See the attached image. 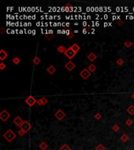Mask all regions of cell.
<instances>
[{
    "label": "cell",
    "mask_w": 134,
    "mask_h": 150,
    "mask_svg": "<svg viewBox=\"0 0 134 150\" xmlns=\"http://www.w3.org/2000/svg\"><path fill=\"white\" fill-rule=\"evenodd\" d=\"M3 137L6 139L8 141H12L14 138H16V134L14 133L11 129H8L4 133Z\"/></svg>",
    "instance_id": "6da1fadb"
},
{
    "label": "cell",
    "mask_w": 134,
    "mask_h": 150,
    "mask_svg": "<svg viewBox=\"0 0 134 150\" xmlns=\"http://www.w3.org/2000/svg\"><path fill=\"white\" fill-rule=\"evenodd\" d=\"M10 117V114L6 109L2 110V112L0 113V119H1V120L3 121V122H6Z\"/></svg>",
    "instance_id": "7a4b0ae2"
},
{
    "label": "cell",
    "mask_w": 134,
    "mask_h": 150,
    "mask_svg": "<svg viewBox=\"0 0 134 150\" xmlns=\"http://www.w3.org/2000/svg\"><path fill=\"white\" fill-rule=\"evenodd\" d=\"M79 75H80V77L82 79H84V80H87V79H89L90 78L91 72L87 68H84L80 73H79Z\"/></svg>",
    "instance_id": "3957f363"
},
{
    "label": "cell",
    "mask_w": 134,
    "mask_h": 150,
    "mask_svg": "<svg viewBox=\"0 0 134 150\" xmlns=\"http://www.w3.org/2000/svg\"><path fill=\"white\" fill-rule=\"evenodd\" d=\"M25 103H26L28 106L31 107V106H33L35 103H37V100L33 95H29V96H28L27 98L25 99Z\"/></svg>",
    "instance_id": "277c9868"
},
{
    "label": "cell",
    "mask_w": 134,
    "mask_h": 150,
    "mask_svg": "<svg viewBox=\"0 0 134 150\" xmlns=\"http://www.w3.org/2000/svg\"><path fill=\"white\" fill-rule=\"evenodd\" d=\"M31 127H32V125L29 123V121L24 120V123H23L22 125L21 126V129L22 131H24L25 133H27L31 129Z\"/></svg>",
    "instance_id": "5b68a950"
},
{
    "label": "cell",
    "mask_w": 134,
    "mask_h": 150,
    "mask_svg": "<svg viewBox=\"0 0 134 150\" xmlns=\"http://www.w3.org/2000/svg\"><path fill=\"white\" fill-rule=\"evenodd\" d=\"M76 54H77V53H76V52H75V51H74L71 47L68 48V49H67V51H66V52H65V53H64V55L66 56V57H67V59H69L70 60H72V59L76 56Z\"/></svg>",
    "instance_id": "8992f818"
},
{
    "label": "cell",
    "mask_w": 134,
    "mask_h": 150,
    "mask_svg": "<svg viewBox=\"0 0 134 150\" xmlns=\"http://www.w3.org/2000/svg\"><path fill=\"white\" fill-rule=\"evenodd\" d=\"M54 117H55L58 120H63L66 117V114L63 111L62 109H58L55 114H54Z\"/></svg>",
    "instance_id": "52a82bcc"
},
{
    "label": "cell",
    "mask_w": 134,
    "mask_h": 150,
    "mask_svg": "<svg viewBox=\"0 0 134 150\" xmlns=\"http://www.w3.org/2000/svg\"><path fill=\"white\" fill-rule=\"evenodd\" d=\"M75 67H76L75 64L74 63V62H72V60H69L66 64L64 65V67L67 69V71H69V72L72 71V70L75 68Z\"/></svg>",
    "instance_id": "ba28073f"
},
{
    "label": "cell",
    "mask_w": 134,
    "mask_h": 150,
    "mask_svg": "<svg viewBox=\"0 0 134 150\" xmlns=\"http://www.w3.org/2000/svg\"><path fill=\"white\" fill-rule=\"evenodd\" d=\"M23 123H24V120H23V119L21 117H19V116H17V117H16L13 119V124H15L17 127H21Z\"/></svg>",
    "instance_id": "9c48e42d"
},
{
    "label": "cell",
    "mask_w": 134,
    "mask_h": 150,
    "mask_svg": "<svg viewBox=\"0 0 134 150\" xmlns=\"http://www.w3.org/2000/svg\"><path fill=\"white\" fill-rule=\"evenodd\" d=\"M48 103V99L45 97H42L41 98H39V100H37V104L39 106H45Z\"/></svg>",
    "instance_id": "30bf717a"
},
{
    "label": "cell",
    "mask_w": 134,
    "mask_h": 150,
    "mask_svg": "<svg viewBox=\"0 0 134 150\" xmlns=\"http://www.w3.org/2000/svg\"><path fill=\"white\" fill-rule=\"evenodd\" d=\"M46 71L48 73H50V75H53L56 71V69L55 68V67H54L53 65H50V66H49L46 68Z\"/></svg>",
    "instance_id": "8fae6325"
},
{
    "label": "cell",
    "mask_w": 134,
    "mask_h": 150,
    "mask_svg": "<svg viewBox=\"0 0 134 150\" xmlns=\"http://www.w3.org/2000/svg\"><path fill=\"white\" fill-rule=\"evenodd\" d=\"M8 53L6 52L4 49H1L0 50V59H1L2 61H3L4 59H6L8 57Z\"/></svg>",
    "instance_id": "7c38bea8"
},
{
    "label": "cell",
    "mask_w": 134,
    "mask_h": 150,
    "mask_svg": "<svg viewBox=\"0 0 134 150\" xmlns=\"http://www.w3.org/2000/svg\"><path fill=\"white\" fill-rule=\"evenodd\" d=\"M87 59H89V61L93 62L94 60H96V59H97V56H96V55L94 52H90L89 54L87 56Z\"/></svg>",
    "instance_id": "4fadbf2b"
},
{
    "label": "cell",
    "mask_w": 134,
    "mask_h": 150,
    "mask_svg": "<svg viewBox=\"0 0 134 150\" xmlns=\"http://www.w3.org/2000/svg\"><path fill=\"white\" fill-rule=\"evenodd\" d=\"M126 111L129 115L133 116L134 115V106L133 105H130V106H129V107L126 109Z\"/></svg>",
    "instance_id": "5bb4252c"
},
{
    "label": "cell",
    "mask_w": 134,
    "mask_h": 150,
    "mask_svg": "<svg viewBox=\"0 0 134 150\" xmlns=\"http://www.w3.org/2000/svg\"><path fill=\"white\" fill-rule=\"evenodd\" d=\"M67 49H66V47H65L64 46H60L57 47V52L59 53H65V52L67 51Z\"/></svg>",
    "instance_id": "9a60e30c"
},
{
    "label": "cell",
    "mask_w": 134,
    "mask_h": 150,
    "mask_svg": "<svg viewBox=\"0 0 134 150\" xmlns=\"http://www.w3.org/2000/svg\"><path fill=\"white\" fill-rule=\"evenodd\" d=\"M32 63L35 65V66H38L39 64H40L41 63V59L38 57V56H35V57H34L32 59Z\"/></svg>",
    "instance_id": "2e32d148"
},
{
    "label": "cell",
    "mask_w": 134,
    "mask_h": 150,
    "mask_svg": "<svg viewBox=\"0 0 134 150\" xmlns=\"http://www.w3.org/2000/svg\"><path fill=\"white\" fill-rule=\"evenodd\" d=\"M71 48H72V49L75 51V52H76V53H78V52L79 50H80V46H78V44L77 43H74L72 46H71Z\"/></svg>",
    "instance_id": "e0dca14e"
},
{
    "label": "cell",
    "mask_w": 134,
    "mask_h": 150,
    "mask_svg": "<svg viewBox=\"0 0 134 150\" xmlns=\"http://www.w3.org/2000/svg\"><path fill=\"white\" fill-rule=\"evenodd\" d=\"M124 63H125V61L122 58H118V59H117L116 64L118 65V67H122L124 65Z\"/></svg>",
    "instance_id": "ac0fdd59"
},
{
    "label": "cell",
    "mask_w": 134,
    "mask_h": 150,
    "mask_svg": "<svg viewBox=\"0 0 134 150\" xmlns=\"http://www.w3.org/2000/svg\"><path fill=\"white\" fill-rule=\"evenodd\" d=\"M88 70H89L91 73H94V72L96 71V65H94L93 63H91L89 66V67H88Z\"/></svg>",
    "instance_id": "d6986e66"
},
{
    "label": "cell",
    "mask_w": 134,
    "mask_h": 150,
    "mask_svg": "<svg viewBox=\"0 0 134 150\" xmlns=\"http://www.w3.org/2000/svg\"><path fill=\"white\" fill-rule=\"evenodd\" d=\"M124 46L128 48V49H129V48H131L133 46V41H131L129 40H128V41H125L124 42Z\"/></svg>",
    "instance_id": "ffe728a7"
},
{
    "label": "cell",
    "mask_w": 134,
    "mask_h": 150,
    "mask_svg": "<svg viewBox=\"0 0 134 150\" xmlns=\"http://www.w3.org/2000/svg\"><path fill=\"white\" fill-rule=\"evenodd\" d=\"M13 63L15 65H18L20 63H21V59L17 57V56H15V57L13 59Z\"/></svg>",
    "instance_id": "44dd1931"
},
{
    "label": "cell",
    "mask_w": 134,
    "mask_h": 150,
    "mask_svg": "<svg viewBox=\"0 0 134 150\" xmlns=\"http://www.w3.org/2000/svg\"><path fill=\"white\" fill-rule=\"evenodd\" d=\"M53 37H54V35H53V33L45 34V38H46L47 40H49V41L52 40V39L53 38Z\"/></svg>",
    "instance_id": "7402d4cb"
},
{
    "label": "cell",
    "mask_w": 134,
    "mask_h": 150,
    "mask_svg": "<svg viewBox=\"0 0 134 150\" xmlns=\"http://www.w3.org/2000/svg\"><path fill=\"white\" fill-rule=\"evenodd\" d=\"M125 125H127L128 127H129L131 125H133V120H132V119H127L126 120H125Z\"/></svg>",
    "instance_id": "603a6c76"
},
{
    "label": "cell",
    "mask_w": 134,
    "mask_h": 150,
    "mask_svg": "<svg viewBox=\"0 0 134 150\" xmlns=\"http://www.w3.org/2000/svg\"><path fill=\"white\" fill-rule=\"evenodd\" d=\"M121 139L124 141V142H125V141H127L128 140H129V136H128L127 134H123L121 136Z\"/></svg>",
    "instance_id": "cb8c5ba5"
},
{
    "label": "cell",
    "mask_w": 134,
    "mask_h": 150,
    "mask_svg": "<svg viewBox=\"0 0 134 150\" xmlns=\"http://www.w3.org/2000/svg\"><path fill=\"white\" fill-rule=\"evenodd\" d=\"M94 118H95L96 120H100L102 118V115L100 114V113H96V114L94 115Z\"/></svg>",
    "instance_id": "d4e9b609"
},
{
    "label": "cell",
    "mask_w": 134,
    "mask_h": 150,
    "mask_svg": "<svg viewBox=\"0 0 134 150\" xmlns=\"http://www.w3.org/2000/svg\"><path fill=\"white\" fill-rule=\"evenodd\" d=\"M119 129H120V127H119L118 124H115V125L112 127V130L114 131H115V132L118 131Z\"/></svg>",
    "instance_id": "484cf974"
},
{
    "label": "cell",
    "mask_w": 134,
    "mask_h": 150,
    "mask_svg": "<svg viewBox=\"0 0 134 150\" xmlns=\"http://www.w3.org/2000/svg\"><path fill=\"white\" fill-rule=\"evenodd\" d=\"M60 150H72V149H71L67 145H64L61 149H60Z\"/></svg>",
    "instance_id": "4316f807"
},
{
    "label": "cell",
    "mask_w": 134,
    "mask_h": 150,
    "mask_svg": "<svg viewBox=\"0 0 134 150\" xmlns=\"http://www.w3.org/2000/svg\"><path fill=\"white\" fill-rule=\"evenodd\" d=\"M6 65L4 63H0V70H3L4 69H6Z\"/></svg>",
    "instance_id": "83f0119b"
},
{
    "label": "cell",
    "mask_w": 134,
    "mask_h": 150,
    "mask_svg": "<svg viewBox=\"0 0 134 150\" xmlns=\"http://www.w3.org/2000/svg\"><path fill=\"white\" fill-rule=\"evenodd\" d=\"M40 147L42 149H46L47 148V145H46V143L45 142H42L41 143V145H40Z\"/></svg>",
    "instance_id": "f1b7e54d"
},
{
    "label": "cell",
    "mask_w": 134,
    "mask_h": 150,
    "mask_svg": "<svg viewBox=\"0 0 134 150\" xmlns=\"http://www.w3.org/2000/svg\"><path fill=\"white\" fill-rule=\"evenodd\" d=\"M123 21H122V20H118V21H117V24L118 25V26H122V25H123Z\"/></svg>",
    "instance_id": "f546056e"
},
{
    "label": "cell",
    "mask_w": 134,
    "mask_h": 150,
    "mask_svg": "<svg viewBox=\"0 0 134 150\" xmlns=\"http://www.w3.org/2000/svg\"><path fill=\"white\" fill-rule=\"evenodd\" d=\"M67 37H68V38H70V39H72V38H74V33L72 31V32H71V33L69 34V35H67Z\"/></svg>",
    "instance_id": "4dcf8cb0"
},
{
    "label": "cell",
    "mask_w": 134,
    "mask_h": 150,
    "mask_svg": "<svg viewBox=\"0 0 134 150\" xmlns=\"http://www.w3.org/2000/svg\"><path fill=\"white\" fill-rule=\"evenodd\" d=\"M96 150H104V147L102 145H100L97 148H96Z\"/></svg>",
    "instance_id": "1f68e13d"
},
{
    "label": "cell",
    "mask_w": 134,
    "mask_h": 150,
    "mask_svg": "<svg viewBox=\"0 0 134 150\" xmlns=\"http://www.w3.org/2000/svg\"><path fill=\"white\" fill-rule=\"evenodd\" d=\"M18 134H19L20 135H21V136H22V135H24V134H25V132H24V131H22V130L21 129V130H20V131H18Z\"/></svg>",
    "instance_id": "d6a6232c"
},
{
    "label": "cell",
    "mask_w": 134,
    "mask_h": 150,
    "mask_svg": "<svg viewBox=\"0 0 134 150\" xmlns=\"http://www.w3.org/2000/svg\"><path fill=\"white\" fill-rule=\"evenodd\" d=\"M64 7H72V5L71 4V3H67L66 5H64Z\"/></svg>",
    "instance_id": "836d02e7"
},
{
    "label": "cell",
    "mask_w": 134,
    "mask_h": 150,
    "mask_svg": "<svg viewBox=\"0 0 134 150\" xmlns=\"http://www.w3.org/2000/svg\"><path fill=\"white\" fill-rule=\"evenodd\" d=\"M88 32V30H87V28H83V30H82V33L83 34H86Z\"/></svg>",
    "instance_id": "e575fe53"
},
{
    "label": "cell",
    "mask_w": 134,
    "mask_h": 150,
    "mask_svg": "<svg viewBox=\"0 0 134 150\" xmlns=\"http://www.w3.org/2000/svg\"><path fill=\"white\" fill-rule=\"evenodd\" d=\"M82 26H83L84 27H87V26H88V24H87L85 21H84L83 23H82Z\"/></svg>",
    "instance_id": "d590c367"
},
{
    "label": "cell",
    "mask_w": 134,
    "mask_h": 150,
    "mask_svg": "<svg viewBox=\"0 0 134 150\" xmlns=\"http://www.w3.org/2000/svg\"><path fill=\"white\" fill-rule=\"evenodd\" d=\"M71 32H72V31H71L70 30H66V33H65V34H66L67 35H69V34H70Z\"/></svg>",
    "instance_id": "8d00e7d4"
},
{
    "label": "cell",
    "mask_w": 134,
    "mask_h": 150,
    "mask_svg": "<svg viewBox=\"0 0 134 150\" xmlns=\"http://www.w3.org/2000/svg\"><path fill=\"white\" fill-rule=\"evenodd\" d=\"M1 33H2V34H3V33H4V29H3L2 27L1 28Z\"/></svg>",
    "instance_id": "74e56055"
},
{
    "label": "cell",
    "mask_w": 134,
    "mask_h": 150,
    "mask_svg": "<svg viewBox=\"0 0 134 150\" xmlns=\"http://www.w3.org/2000/svg\"><path fill=\"white\" fill-rule=\"evenodd\" d=\"M132 98H133V99L134 100V93H133V94L132 95Z\"/></svg>",
    "instance_id": "f35d334b"
}]
</instances>
